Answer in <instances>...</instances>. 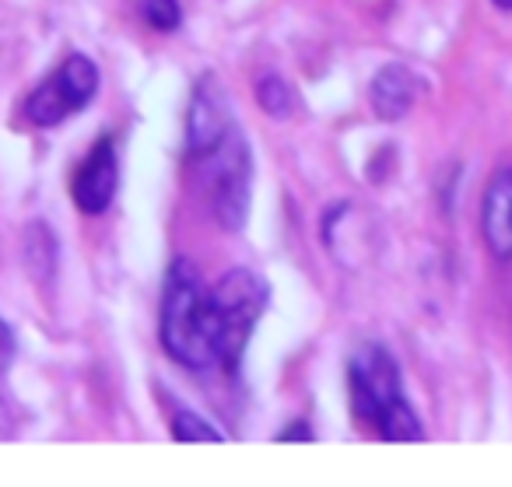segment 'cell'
Masks as SVG:
<instances>
[{"label":"cell","mask_w":512,"mask_h":487,"mask_svg":"<svg viewBox=\"0 0 512 487\" xmlns=\"http://www.w3.org/2000/svg\"><path fill=\"white\" fill-rule=\"evenodd\" d=\"M141 18L155 32H176L183 11H179V0H141Z\"/></svg>","instance_id":"8fae6325"},{"label":"cell","mask_w":512,"mask_h":487,"mask_svg":"<svg viewBox=\"0 0 512 487\" xmlns=\"http://www.w3.org/2000/svg\"><path fill=\"white\" fill-rule=\"evenodd\" d=\"M256 102L264 106L267 116H274V120H285L288 113H292V92H288V85L281 78H264L260 85H256Z\"/></svg>","instance_id":"30bf717a"},{"label":"cell","mask_w":512,"mask_h":487,"mask_svg":"<svg viewBox=\"0 0 512 487\" xmlns=\"http://www.w3.org/2000/svg\"><path fill=\"white\" fill-rule=\"evenodd\" d=\"M351 410L386 442H421L418 414L411 410L400 382V368L383 344H362L348 361Z\"/></svg>","instance_id":"7a4b0ae2"},{"label":"cell","mask_w":512,"mask_h":487,"mask_svg":"<svg viewBox=\"0 0 512 487\" xmlns=\"http://www.w3.org/2000/svg\"><path fill=\"white\" fill-rule=\"evenodd\" d=\"M495 8L498 11H512V0H495Z\"/></svg>","instance_id":"5bb4252c"},{"label":"cell","mask_w":512,"mask_h":487,"mask_svg":"<svg viewBox=\"0 0 512 487\" xmlns=\"http://www.w3.org/2000/svg\"><path fill=\"white\" fill-rule=\"evenodd\" d=\"M11 361H15V333L8 330V323H0V372H8Z\"/></svg>","instance_id":"7c38bea8"},{"label":"cell","mask_w":512,"mask_h":487,"mask_svg":"<svg viewBox=\"0 0 512 487\" xmlns=\"http://www.w3.org/2000/svg\"><path fill=\"white\" fill-rule=\"evenodd\" d=\"M99 92V67L88 57H67L25 102V116L36 127H60L67 116L81 113Z\"/></svg>","instance_id":"277c9868"},{"label":"cell","mask_w":512,"mask_h":487,"mask_svg":"<svg viewBox=\"0 0 512 487\" xmlns=\"http://www.w3.org/2000/svg\"><path fill=\"white\" fill-rule=\"evenodd\" d=\"M232 134V113H228L225 88L204 74L193 88L190 116H186V148L193 158H204L218 148L225 137Z\"/></svg>","instance_id":"5b68a950"},{"label":"cell","mask_w":512,"mask_h":487,"mask_svg":"<svg viewBox=\"0 0 512 487\" xmlns=\"http://www.w3.org/2000/svg\"><path fill=\"white\" fill-rule=\"evenodd\" d=\"M267 309V281L253 270H232L211 291L197 270L176 260L162 298V347L183 368H221L232 375Z\"/></svg>","instance_id":"6da1fadb"},{"label":"cell","mask_w":512,"mask_h":487,"mask_svg":"<svg viewBox=\"0 0 512 487\" xmlns=\"http://www.w3.org/2000/svg\"><path fill=\"white\" fill-rule=\"evenodd\" d=\"M481 235L495 260H512V169L491 176L481 197Z\"/></svg>","instance_id":"52a82bcc"},{"label":"cell","mask_w":512,"mask_h":487,"mask_svg":"<svg viewBox=\"0 0 512 487\" xmlns=\"http://www.w3.org/2000/svg\"><path fill=\"white\" fill-rule=\"evenodd\" d=\"M172 438L176 442H225V435L218 428H211L204 417L193 414V410H179L172 417Z\"/></svg>","instance_id":"9c48e42d"},{"label":"cell","mask_w":512,"mask_h":487,"mask_svg":"<svg viewBox=\"0 0 512 487\" xmlns=\"http://www.w3.org/2000/svg\"><path fill=\"white\" fill-rule=\"evenodd\" d=\"M204 165V186L211 211L218 218V225H225L228 232H239L249 211V148L242 141V134L232 127V134L204 158H193Z\"/></svg>","instance_id":"3957f363"},{"label":"cell","mask_w":512,"mask_h":487,"mask_svg":"<svg viewBox=\"0 0 512 487\" xmlns=\"http://www.w3.org/2000/svg\"><path fill=\"white\" fill-rule=\"evenodd\" d=\"M116 172H120V165H116L113 141L99 137L71 179L74 207H78L81 214H106L116 197V179H120Z\"/></svg>","instance_id":"8992f818"},{"label":"cell","mask_w":512,"mask_h":487,"mask_svg":"<svg viewBox=\"0 0 512 487\" xmlns=\"http://www.w3.org/2000/svg\"><path fill=\"white\" fill-rule=\"evenodd\" d=\"M418 78L407 71L404 64H386L383 71L372 78V88H369V102L376 109L379 120L386 123H397L411 113L414 99H418Z\"/></svg>","instance_id":"ba28073f"},{"label":"cell","mask_w":512,"mask_h":487,"mask_svg":"<svg viewBox=\"0 0 512 487\" xmlns=\"http://www.w3.org/2000/svg\"><path fill=\"white\" fill-rule=\"evenodd\" d=\"M278 442H313V431H309V424L295 421L292 431H281Z\"/></svg>","instance_id":"4fadbf2b"}]
</instances>
